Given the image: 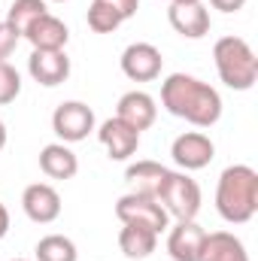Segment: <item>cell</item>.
I'll return each instance as SVG.
<instances>
[{
	"label": "cell",
	"instance_id": "e0dca14e",
	"mask_svg": "<svg viewBox=\"0 0 258 261\" xmlns=\"http://www.w3.org/2000/svg\"><path fill=\"white\" fill-rule=\"evenodd\" d=\"M167 170L170 167H164V164H158L152 158H143V161H131L128 167H125V179H128L131 192L155 197L158 189H161V182H164V176H167Z\"/></svg>",
	"mask_w": 258,
	"mask_h": 261
},
{
	"label": "cell",
	"instance_id": "4dcf8cb0",
	"mask_svg": "<svg viewBox=\"0 0 258 261\" xmlns=\"http://www.w3.org/2000/svg\"><path fill=\"white\" fill-rule=\"evenodd\" d=\"M12 261H28V258H12Z\"/></svg>",
	"mask_w": 258,
	"mask_h": 261
},
{
	"label": "cell",
	"instance_id": "6da1fadb",
	"mask_svg": "<svg viewBox=\"0 0 258 261\" xmlns=\"http://www.w3.org/2000/svg\"><path fill=\"white\" fill-rule=\"evenodd\" d=\"M161 107L194 128H213L222 119V94L192 73H170L161 82Z\"/></svg>",
	"mask_w": 258,
	"mask_h": 261
},
{
	"label": "cell",
	"instance_id": "5b68a950",
	"mask_svg": "<svg viewBox=\"0 0 258 261\" xmlns=\"http://www.w3.org/2000/svg\"><path fill=\"white\" fill-rule=\"evenodd\" d=\"M116 219L122 225H146L155 234H164L170 228V216L164 213V206L149 195H137L128 192L116 200Z\"/></svg>",
	"mask_w": 258,
	"mask_h": 261
},
{
	"label": "cell",
	"instance_id": "7a4b0ae2",
	"mask_svg": "<svg viewBox=\"0 0 258 261\" xmlns=\"http://www.w3.org/2000/svg\"><path fill=\"white\" fill-rule=\"evenodd\" d=\"M216 210L228 225H246L258 213V173L249 164H228L216 182Z\"/></svg>",
	"mask_w": 258,
	"mask_h": 261
},
{
	"label": "cell",
	"instance_id": "ba28073f",
	"mask_svg": "<svg viewBox=\"0 0 258 261\" xmlns=\"http://www.w3.org/2000/svg\"><path fill=\"white\" fill-rule=\"evenodd\" d=\"M119 67H122V73L128 76L131 82H155L161 76L164 55H161L158 46L137 40V43L125 46V52L119 58Z\"/></svg>",
	"mask_w": 258,
	"mask_h": 261
},
{
	"label": "cell",
	"instance_id": "ffe728a7",
	"mask_svg": "<svg viewBox=\"0 0 258 261\" xmlns=\"http://www.w3.org/2000/svg\"><path fill=\"white\" fill-rule=\"evenodd\" d=\"M37 261H79V249L67 234H46L34 246Z\"/></svg>",
	"mask_w": 258,
	"mask_h": 261
},
{
	"label": "cell",
	"instance_id": "7c38bea8",
	"mask_svg": "<svg viewBox=\"0 0 258 261\" xmlns=\"http://www.w3.org/2000/svg\"><path fill=\"white\" fill-rule=\"evenodd\" d=\"M97 140L107 149L110 161H131L137 155V149H140V134L131 128V125H125L122 119H116V116L107 119L97 128Z\"/></svg>",
	"mask_w": 258,
	"mask_h": 261
},
{
	"label": "cell",
	"instance_id": "2e32d148",
	"mask_svg": "<svg viewBox=\"0 0 258 261\" xmlns=\"http://www.w3.org/2000/svg\"><path fill=\"white\" fill-rule=\"evenodd\" d=\"M40 170L49 179H73L79 173V158L67 143H49L40 149Z\"/></svg>",
	"mask_w": 258,
	"mask_h": 261
},
{
	"label": "cell",
	"instance_id": "44dd1931",
	"mask_svg": "<svg viewBox=\"0 0 258 261\" xmlns=\"http://www.w3.org/2000/svg\"><path fill=\"white\" fill-rule=\"evenodd\" d=\"M49 12V3L46 0H12V6L6 9V18L3 21H9L15 31H18V37H24V31L40 18V15H46Z\"/></svg>",
	"mask_w": 258,
	"mask_h": 261
},
{
	"label": "cell",
	"instance_id": "8992f818",
	"mask_svg": "<svg viewBox=\"0 0 258 261\" xmlns=\"http://www.w3.org/2000/svg\"><path fill=\"white\" fill-rule=\"evenodd\" d=\"M97 128V119H94V110L82 100H64L55 107L52 113V130L61 143H82L91 130Z\"/></svg>",
	"mask_w": 258,
	"mask_h": 261
},
{
	"label": "cell",
	"instance_id": "3957f363",
	"mask_svg": "<svg viewBox=\"0 0 258 261\" xmlns=\"http://www.w3.org/2000/svg\"><path fill=\"white\" fill-rule=\"evenodd\" d=\"M213 64L219 79L234 88V91H249L258 82V58L255 49L243 40V37H219L213 46Z\"/></svg>",
	"mask_w": 258,
	"mask_h": 261
},
{
	"label": "cell",
	"instance_id": "f546056e",
	"mask_svg": "<svg viewBox=\"0 0 258 261\" xmlns=\"http://www.w3.org/2000/svg\"><path fill=\"white\" fill-rule=\"evenodd\" d=\"M46 3H49V0H46ZM52 3H67V0H52Z\"/></svg>",
	"mask_w": 258,
	"mask_h": 261
},
{
	"label": "cell",
	"instance_id": "9a60e30c",
	"mask_svg": "<svg viewBox=\"0 0 258 261\" xmlns=\"http://www.w3.org/2000/svg\"><path fill=\"white\" fill-rule=\"evenodd\" d=\"M28 73L37 85L55 88V85L67 82V76H70V58H67L64 49L61 52H37L34 49L28 58Z\"/></svg>",
	"mask_w": 258,
	"mask_h": 261
},
{
	"label": "cell",
	"instance_id": "f1b7e54d",
	"mask_svg": "<svg viewBox=\"0 0 258 261\" xmlns=\"http://www.w3.org/2000/svg\"><path fill=\"white\" fill-rule=\"evenodd\" d=\"M167 3H200V0H167Z\"/></svg>",
	"mask_w": 258,
	"mask_h": 261
},
{
	"label": "cell",
	"instance_id": "cb8c5ba5",
	"mask_svg": "<svg viewBox=\"0 0 258 261\" xmlns=\"http://www.w3.org/2000/svg\"><path fill=\"white\" fill-rule=\"evenodd\" d=\"M18 31L9 24V21H0V61H6L12 52H15V46H18Z\"/></svg>",
	"mask_w": 258,
	"mask_h": 261
},
{
	"label": "cell",
	"instance_id": "603a6c76",
	"mask_svg": "<svg viewBox=\"0 0 258 261\" xmlns=\"http://www.w3.org/2000/svg\"><path fill=\"white\" fill-rule=\"evenodd\" d=\"M21 94V73L9 61H0V107L12 103Z\"/></svg>",
	"mask_w": 258,
	"mask_h": 261
},
{
	"label": "cell",
	"instance_id": "d6986e66",
	"mask_svg": "<svg viewBox=\"0 0 258 261\" xmlns=\"http://www.w3.org/2000/svg\"><path fill=\"white\" fill-rule=\"evenodd\" d=\"M158 237L161 234H155L146 225H122V231H119V249L125 252V258L143 261L158 249Z\"/></svg>",
	"mask_w": 258,
	"mask_h": 261
},
{
	"label": "cell",
	"instance_id": "52a82bcc",
	"mask_svg": "<svg viewBox=\"0 0 258 261\" xmlns=\"http://www.w3.org/2000/svg\"><path fill=\"white\" fill-rule=\"evenodd\" d=\"M170 155H173V164L179 170H186V173L203 170L216 158V143L203 130H186L170 143Z\"/></svg>",
	"mask_w": 258,
	"mask_h": 261
},
{
	"label": "cell",
	"instance_id": "ac0fdd59",
	"mask_svg": "<svg viewBox=\"0 0 258 261\" xmlns=\"http://www.w3.org/2000/svg\"><path fill=\"white\" fill-rule=\"evenodd\" d=\"M200 261H249L243 240L231 231H207Z\"/></svg>",
	"mask_w": 258,
	"mask_h": 261
},
{
	"label": "cell",
	"instance_id": "9c48e42d",
	"mask_svg": "<svg viewBox=\"0 0 258 261\" xmlns=\"http://www.w3.org/2000/svg\"><path fill=\"white\" fill-rule=\"evenodd\" d=\"M61 195L55 186L49 182H31L24 192H21V210L31 222L37 225H52L58 216H61Z\"/></svg>",
	"mask_w": 258,
	"mask_h": 261
},
{
	"label": "cell",
	"instance_id": "484cf974",
	"mask_svg": "<svg viewBox=\"0 0 258 261\" xmlns=\"http://www.w3.org/2000/svg\"><path fill=\"white\" fill-rule=\"evenodd\" d=\"M210 6L219 9V12H225V15H234V12H240L246 6V0H210Z\"/></svg>",
	"mask_w": 258,
	"mask_h": 261
},
{
	"label": "cell",
	"instance_id": "30bf717a",
	"mask_svg": "<svg viewBox=\"0 0 258 261\" xmlns=\"http://www.w3.org/2000/svg\"><path fill=\"white\" fill-rule=\"evenodd\" d=\"M207 243V228L197 225V219L173 222L167 228V252L173 261H200Z\"/></svg>",
	"mask_w": 258,
	"mask_h": 261
},
{
	"label": "cell",
	"instance_id": "8fae6325",
	"mask_svg": "<svg viewBox=\"0 0 258 261\" xmlns=\"http://www.w3.org/2000/svg\"><path fill=\"white\" fill-rule=\"evenodd\" d=\"M116 119H122L125 125H131L137 134H143V130L152 128L155 119H158V100L149 91H140V88L125 91L119 97V103H116Z\"/></svg>",
	"mask_w": 258,
	"mask_h": 261
},
{
	"label": "cell",
	"instance_id": "83f0119b",
	"mask_svg": "<svg viewBox=\"0 0 258 261\" xmlns=\"http://www.w3.org/2000/svg\"><path fill=\"white\" fill-rule=\"evenodd\" d=\"M6 140H9V130H6V122L0 119V152L6 149Z\"/></svg>",
	"mask_w": 258,
	"mask_h": 261
},
{
	"label": "cell",
	"instance_id": "7402d4cb",
	"mask_svg": "<svg viewBox=\"0 0 258 261\" xmlns=\"http://www.w3.org/2000/svg\"><path fill=\"white\" fill-rule=\"evenodd\" d=\"M85 21H88V28H91L94 34H113V31L122 28V18H119L110 6H104V3H97V0H91Z\"/></svg>",
	"mask_w": 258,
	"mask_h": 261
},
{
	"label": "cell",
	"instance_id": "4316f807",
	"mask_svg": "<svg viewBox=\"0 0 258 261\" xmlns=\"http://www.w3.org/2000/svg\"><path fill=\"white\" fill-rule=\"evenodd\" d=\"M9 225H12V219H9V210H6V203H0V240L9 234Z\"/></svg>",
	"mask_w": 258,
	"mask_h": 261
},
{
	"label": "cell",
	"instance_id": "4fadbf2b",
	"mask_svg": "<svg viewBox=\"0 0 258 261\" xmlns=\"http://www.w3.org/2000/svg\"><path fill=\"white\" fill-rule=\"evenodd\" d=\"M167 21L170 28L186 37V40H203L213 28L210 21V9L203 3H170L167 9Z\"/></svg>",
	"mask_w": 258,
	"mask_h": 261
},
{
	"label": "cell",
	"instance_id": "5bb4252c",
	"mask_svg": "<svg viewBox=\"0 0 258 261\" xmlns=\"http://www.w3.org/2000/svg\"><path fill=\"white\" fill-rule=\"evenodd\" d=\"M24 40L37 52H61V49H67V43H70V28H67L58 15L46 12V15H40L24 31Z\"/></svg>",
	"mask_w": 258,
	"mask_h": 261
},
{
	"label": "cell",
	"instance_id": "277c9868",
	"mask_svg": "<svg viewBox=\"0 0 258 261\" xmlns=\"http://www.w3.org/2000/svg\"><path fill=\"white\" fill-rule=\"evenodd\" d=\"M155 197H158V203L164 206V213L173 222L197 219L200 203H203L197 179H192L186 170H167V176H164V182H161V189H158Z\"/></svg>",
	"mask_w": 258,
	"mask_h": 261
},
{
	"label": "cell",
	"instance_id": "d4e9b609",
	"mask_svg": "<svg viewBox=\"0 0 258 261\" xmlns=\"http://www.w3.org/2000/svg\"><path fill=\"white\" fill-rule=\"evenodd\" d=\"M97 3H104V6H110L122 21H128L137 15V9H140V0H97Z\"/></svg>",
	"mask_w": 258,
	"mask_h": 261
}]
</instances>
